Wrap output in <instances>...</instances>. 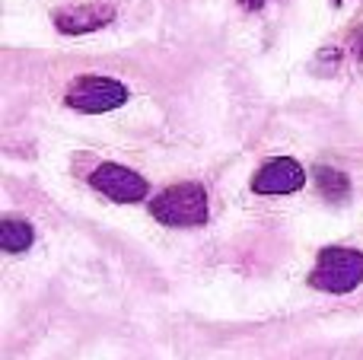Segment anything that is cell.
<instances>
[{"label": "cell", "instance_id": "6da1fadb", "mask_svg": "<svg viewBox=\"0 0 363 360\" xmlns=\"http://www.w3.org/2000/svg\"><path fill=\"white\" fill-rule=\"evenodd\" d=\"M309 284L322 293H351L363 284V252L347 246H328L319 252Z\"/></svg>", "mask_w": 363, "mask_h": 360}, {"label": "cell", "instance_id": "7a4b0ae2", "mask_svg": "<svg viewBox=\"0 0 363 360\" xmlns=\"http://www.w3.org/2000/svg\"><path fill=\"white\" fill-rule=\"evenodd\" d=\"M150 214L163 227H201L207 223V191L198 182L169 185L150 201Z\"/></svg>", "mask_w": 363, "mask_h": 360}, {"label": "cell", "instance_id": "3957f363", "mask_svg": "<svg viewBox=\"0 0 363 360\" xmlns=\"http://www.w3.org/2000/svg\"><path fill=\"white\" fill-rule=\"evenodd\" d=\"M70 108L77 112H86V115H102V112H112V108H121L128 102V86L112 77H99V74H86V77H77L70 83L67 96H64Z\"/></svg>", "mask_w": 363, "mask_h": 360}, {"label": "cell", "instance_id": "277c9868", "mask_svg": "<svg viewBox=\"0 0 363 360\" xmlns=\"http://www.w3.org/2000/svg\"><path fill=\"white\" fill-rule=\"evenodd\" d=\"M89 185H93L96 191H102L106 198L118 201V204H138V201H144V198L150 195L147 179L140 176V172L128 169V166H118V163L96 166L93 176H89Z\"/></svg>", "mask_w": 363, "mask_h": 360}, {"label": "cell", "instance_id": "5b68a950", "mask_svg": "<svg viewBox=\"0 0 363 360\" xmlns=\"http://www.w3.org/2000/svg\"><path fill=\"white\" fill-rule=\"evenodd\" d=\"M306 185V169L290 157H274L252 176L255 195H294Z\"/></svg>", "mask_w": 363, "mask_h": 360}, {"label": "cell", "instance_id": "8992f818", "mask_svg": "<svg viewBox=\"0 0 363 360\" xmlns=\"http://www.w3.org/2000/svg\"><path fill=\"white\" fill-rule=\"evenodd\" d=\"M115 19V10L108 4H80V6H61L55 13V26L64 35H83L96 32Z\"/></svg>", "mask_w": 363, "mask_h": 360}, {"label": "cell", "instance_id": "52a82bcc", "mask_svg": "<svg viewBox=\"0 0 363 360\" xmlns=\"http://www.w3.org/2000/svg\"><path fill=\"white\" fill-rule=\"evenodd\" d=\"M32 240H35V233H32V223L29 220H4L0 223V246H4V252H26V249L32 246Z\"/></svg>", "mask_w": 363, "mask_h": 360}, {"label": "cell", "instance_id": "ba28073f", "mask_svg": "<svg viewBox=\"0 0 363 360\" xmlns=\"http://www.w3.org/2000/svg\"><path fill=\"white\" fill-rule=\"evenodd\" d=\"M315 185H319L322 198H328V201H345L347 191H351V182H347L345 172L328 169V166H319V169H315Z\"/></svg>", "mask_w": 363, "mask_h": 360}, {"label": "cell", "instance_id": "9c48e42d", "mask_svg": "<svg viewBox=\"0 0 363 360\" xmlns=\"http://www.w3.org/2000/svg\"><path fill=\"white\" fill-rule=\"evenodd\" d=\"M239 6H242V10H262L264 0H239Z\"/></svg>", "mask_w": 363, "mask_h": 360}, {"label": "cell", "instance_id": "30bf717a", "mask_svg": "<svg viewBox=\"0 0 363 360\" xmlns=\"http://www.w3.org/2000/svg\"><path fill=\"white\" fill-rule=\"evenodd\" d=\"M357 51H360V57H363V32H360V38H357Z\"/></svg>", "mask_w": 363, "mask_h": 360}]
</instances>
